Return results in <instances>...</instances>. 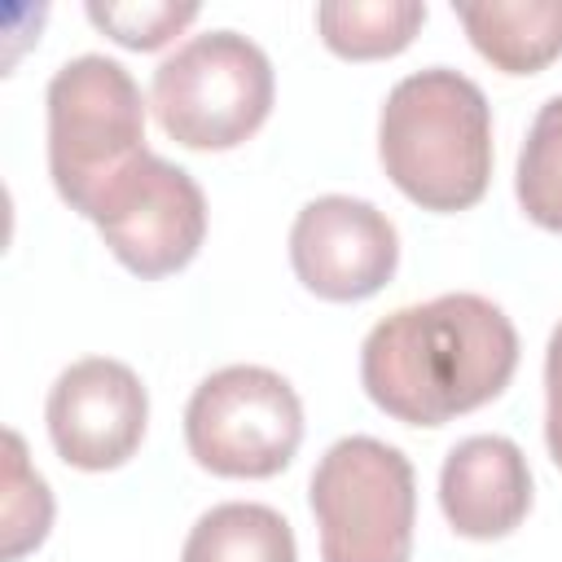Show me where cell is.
<instances>
[{
  "label": "cell",
  "instance_id": "8992f818",
  "mask_svg": "<svg viewBox=\"0 0 562 562\" xmlns=\"http://www.w3.org/2000/svg\"><path fill=\"white\" fill-rule=\"evenodd\" d=\"M184 443L220 479H272L303 443V404L281 373L228 364L189 395Z\"/></svg>",
  "mask_w": 562,
  "mask_h": 562
},
{
  "label": "cell",
  "instance_id": "2e32d148",
  "mask_svg": "<svg viewBox=\"0 0 562 562\" xmlns=\"http://www.w3.org/2000/svg\"><path fill=\"white\" fill-rule=\"evenodd\" d=\"M198 18V4H171V0H92L88 4V22L110 35L123 48L136 53H154L162 44H171L189 22Z\"/></svg>",
  "mask_w": 562,
  "mask_h": 562
},
{
  "label": "cell",
  "instance_id": "e0dca14e",
  "mask_svg": "<svg viewBox=\"0 0 562 562\" xmlns=\"http://www.w3.org/2000/svg\"><path fill=\"white\" fill-rule=\"evenodd\" d=\"M544 443L553 465L562 470V321L549 334V351H544Z\"/></svg>",
  "mask_w": 562,
  "mask_h": 562
},
{
  "label": "cell",
  "instance_id": "30bf717a",
  "mask_svg": "<svg viewBox=\"0 0 562 562\" xmlns=\"http://www.w3.org/2000/svg\"><path fill=\"white\" fill-rule=\"evenodd\" d=\"M439 505L457 536L501 540L531 509V470L514 439L470 435L439 470Z\"/></svg>",
  "mask_w": 562,
  "mask_h": 562
},
{
  "label": "cell",
  "instance_id": "52a82bcc",
  "mask_svg": "<svg viewBox=\"0 0 562 562\" xmlns=\"http://www.w3.org/2000/svg\"><path fill=\"white\" fill-rule=\"evenodd\" d=\"M83 220L97 224L127 272L158 281L198 255L206 237V198L184 167L145 149L97 193Z\"/></svg>",
  "mask_w": 562,
  "mask_h": 562
},
{
  "label": "cell",
  "instance_id": "7c38bea8",
  "mask_svg": "<svg viewBox=\"0 0 562 562\" xmlns=\"http://www.w3.org/2000/svg\"><path fill=\"white\" fill-rule=\"evenodd\" d=\"M180 562H299V549L290 522L272 505L224 501L193 522Z\"/></svg>",
  "mask_w": 562,
  "mask_h": 562
},
{
  "label": "cell",
  "instance_id": "4fadbf2b",
  "mask_svg": "<svg viewBox=\"0 0 562 562\" xmlns=\"http://www.w3.org/2000/svg\"><path fill=\"white\" fill-rule=\"evenodd\" d=\"M426 22L422 0H325L316 4V31L329 53L347 61L395 57Z\"/></svg>",
  "mask_w": 562,
  "mask_h": 562
},
{
  "label": "cell",
  "instance_id": "5b68a950",
  "mask_svg": "<svg viewBox=\"0 0 562 562\" xmlns=\"http://www.w3.org/2000/svg\"><path fill=\"white\" fill-rule=\"evenodd\" d=\"M321 562H413L417 483L400 448L373 435L338 439L312 470Z\"/></svg>",
  "mask_w": 562,
  "mask_h": 562
},
{
  "label": "cell",
  "instance_id": "5bb4252c",
  "mask_svg": "<svg viewBox=\"0 0 562 562\" xmlns=\"http://www.w3.org/2000/svg\"><path fill=\"white\" fill-rule=\"evenodd\" d=\"M514 193L531 224L562 233V92L549 97L527 127V140L518 149Z\"/></svg>",
  "mask_w": 562,
  "mask_h": 562
},
{
  "label": "cell",
  "instance_id": "277c9868",
  "mask_svg": "<svg viewBox=\"0 0 562 562\" xmlns=\"http://www.w3.org/2000/svg\"><path fill=\"white\" fill-rule=\"evenodd\" d=\"M272 61L237 31H206L180 44L149 83L158 127L184 149H233L272 110Z\"/></svg>",
  "mask_w": 562,
  "mask_h": 562
},
{
  "label": "cell",
  "instance_id": "ba28073f",
  "mask_svg": "<svg viewBox=\"0 0 562 562\" xmlns=\"http://www.w3.org/2000/svg\"><path fill=\"white\" fill-rule=\"evenodd\" d=\"M290 263L316 299L360 303L395 277L400 237L373 202L325 193L294 215Z\"/></svg>",
  "mask_w": 562,
  "mask_h": 562
},
{
  "label": "cell",
  "instance_id": "8fae6325",
  "mask_svg": "<svg viewBox=\"0 0 562 562\" xmlns=\"http://www.w3.org/2000/svg\"><path fill=\"white\" fill-rule=\"evenodd\" d=\"M452 13L505 75H536L562 57V0H465Z\"/></svg>",
  "mask_w": 562,
  "mask_h": 562
},
{
  "label": "cell",
  "instance_id": "7a4b0ae2",
  "mask_svg": "<svg viewBox=\"0 0 562 562\" xmlns=\"http://www.w3.org/2000/svg\"><path fill=\"white\" fill-rule=\"evenodd\" d=\"M378 158L422 211H465L492 180V110L474 79L448 66L417 70L386 92Z\"/></svg>",
  "mask_w": 562,
  "mask_h": 562
},
{
  "label": "cell",
  "instance_id": "9c48e42d",
  "mask_svg": "<svg viewBox=\"0 0 562 562\" xmlns=\"http://www.w3.org/2000/svg\"><path fill=\"white\" fill-rule=\"evenodd\" d=\"M53 452L75 470H119L145 439L149 395L140 378L110 356L75 360L57 373L44 404Z\"/></svg>",
  "mask_w": 562,
  "mask_h": 562
},
{
  "label": "cell",
  "instance_id": "6da1fadb",
  "mask_svg": "<svg viewBox=\"0 0 562 562\" xmlns=\"http://www.w3.org/2000/svg\"><path fill=\"white\" fill-rule=\"evenodd\" d=\"M518 369V329L483 294H439L382 316L360 347L364 395L404 426H443L496 400Z\"/></svg>",
  "mask_w": 562,
  "mask_h": 562
},
{
  "label": "cell",
  "instance_id": "9a60e30c",
  "mask_svg": "<svg viewBox=\"0 0 562 562\" xmlns=\"http://www.w3.org/2000/svg\"><path fill=\"white\" fill-rule=\"evenodd\" d=\"M48 527H53V492L31 470L22 435L18 430H4V505H0L4 544H0V558L4 562H18L35 544H44Z\"/></svg>",
  "mask_w": 562,
  "mask_h": 562
},
{
  "label": "cell",
  "instance_id": "3957f363",
  "mask_svg": "<svg viewBox=\"0 0 562 562\" xmlns=\"http://www.w3.org/2000/svg\"><path fill=\"white\" fill-rule=\"evenodd\" d=\"M145 154V101L127 66L101 53L66 61L48 79V171L61 202L79 215L97 193Z\"/></svg>",
  "mask_w": 562,
  "mask_h": 562
}]
</instances>
